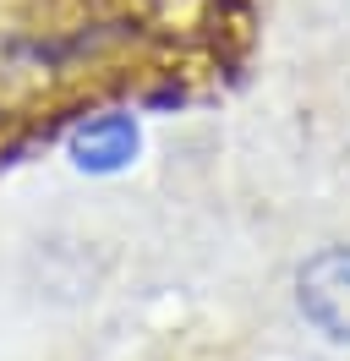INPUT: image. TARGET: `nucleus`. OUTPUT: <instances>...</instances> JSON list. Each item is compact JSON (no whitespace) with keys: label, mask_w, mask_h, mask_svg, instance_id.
Wrapping results in <instances>:
<instances>
[{"label":"nucleus","mask_w":350,"mask_h":361,"mask_svg":"<svg viewBox=\"0 0 350 361\" xmlns=\"http://www.w3.org/2000/svg\"><path fill=\"white\" fill-rule=\"evenodd\" d=\"M301 295V312L323 329L328 339H345L350 345V247H328L296 279Z\"/></svg>","instance_id":"nucleus-1"},{"label":"nucleus","mask_w":350,"mask_h":361,"mask_svg":"<svg viewBox=\"0 0 350 361\" xmlns=\"http://www.w3.org/2000/svg\"><path fill=\"white\" fill-rule=\"evenodd\" d=\"M71 159H77V170H88V176L126 170L131 159H137V121H131V115H99V121L77 126Z\"/></svg>","instance_id":"nucleus-2"}]
</instances>
